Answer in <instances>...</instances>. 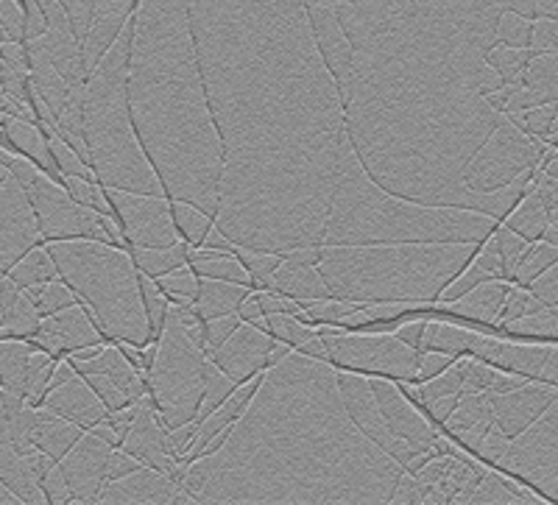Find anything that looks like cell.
Wrapping results in <instances>:
<instances>
[{
	"label": "cell",
	"instance_id": "6da1fadb",
	"mask_svg": "<svg viewBox=\"0 0 558 505\" xmlns=\"http://www.w3.org/2000/svg\"><path fill=\"white\" fill-rule=\"evenodd\" d=\"M402 474L347 417L336 366L291 352L182 489L196 503H393Z\"/></svg>",
	"mask_w": 558,
	"mask_h": 505
},
{
	"label": "cell",
	"instance_id": "7a4b0ae2",
	"mask_svg": "<svg viewBox=\"0 0 558 505\" xmlns=\"http://www.w3.org/2000/svg\"><path fill=\"white\" fill-rule=\"evenodd\" d=\"M500 221L466 209L416 207L377 188L355 152L343 163L332 196L322 247H397V243H450L472 247L495 235Z\"/></svg>",
	"mask_w": 558,
	"mask_h": 505
},
{
	"label": "cell",
	"instance_id": "3957f363",
	"mask_svg": "<svg viewBox=\"0 0 558 505\" xmlns=\"http://www.w3.org/2000/svg\"><path fill=\"white\" fill-rule=\"evenodd\" d=\"M483 243H397V247H322L324 282L343 302L436 304L447 285L477 257Z\"/></svg>",
	"mask_w": 558,
	"mask_h": 505
},
{
	"label": "cell",
	"instance_id": "277c9868",
	"mask_svg": "<svg viewBox=\"0 0 558 505\" xmlns=\"http://www.w3.org/2000/svg\"><path fill=\"white\" fill-rule=\"evenodd\" d=\"M59 279L78 297L84 316L101 335L104 347H148L146 316L137 293V272L121 249L98 240L48 243Z\"/></svg>",
	"mask_w": 558,
	"mask_h": 505
},
{
	"label": "cell",
	"instance_id": "5b68a950",
	"mask_svg": "<svg viewBox=\"0 0 558 505\" xmlns=\"http://www.w3.org/2000/svg\"><path fill=\"white\" fill-rule=\"evenodd\" d=\"M204 352L196 349L182 324L168 313L166 333L159 338L157 363L146 383V402L166 430L193 422L202 411Z\"/></svg>",
	"mask_w": 558,
	"mask_h": 505
},
{
	"label": "cell",
	"instance_id": "8992f818",
	"mask_svg": "<svg viewBox=\"0 0 558 505\" xmlns=\"http://www.w3.org/2000/svg\"><path fill=\"white\" fill-rule=\"evenodd\" d=\"M547 143L545 140L527 137L525 132L502 118L500 127L492 132V137L483 143L481 152L475 154L466 171H463L461 184L472 196H488L497 193L506 184L514 182L525 171L539 165V157L545 154Z\"/></svg>",
	"mask_w": 558,
	"mask_h": 505
},
{
	"label": "cell",
	"instance_id": "52a82bcc",
	"mask_svg": "<svg viewBox=\"0 0 558 505\" xmlns=\"http://www.w3.org/2000/svg\"><path fill=\"white\" fill-rule=\"evenodd\" d=\"M327 344L330 363L341 372H355L363 377H386L413 383L418 369V358L413 349L397 341L393 335L368 333H341L336 327H316Z\"/></svg>",
	"mask_w": 558,
	"mask_h": 505
},
{
	"label": "cell",
	"instance_id": "ba28073f",
	"mask_svg": "<svg viewBox=\"0 0 558 505\" xmlns=\"http://www.w3.org/2000/svg\"><path fill=\"white\" fill-rule=\"evenodd\" d=\"M492 469L520 480L545 503H558V399L522 436L508 442Z\"/></svg>",
	"mask_w": 558,
	"mask_h": 505
},
{
	"label": "cell",
	"instance_id": "9c48e42d",
	"mask_svg": "<svg viewBox=\"0 0 558 505\" xmlns=\"http://www.w3.org/2000/svg\"><path fill=\"white\" fill-rule=\"evenodd\" d=\"M109 453H112V447L87 430L76 442V447L57 464L73 503H98V494L107 486Z\"/></svg>",
	"mask_w": 558,
	"mask_h": 505
},
{
	"label": "cell",
	"instance_id": "30bf717a",
	"mask_svg": "<svg viewBox=\"0 0 558 505\" xmlns=\"http://www.w3.org/2000/svg\"><path fill=\"white\" fill-rule=\"evenodd\" d=\"M368 392L375 397L377 411H380L383 422H386L388 433L400 442L411 444L416 449H430L436 444V438L441 436L430 422H427L422 413L402 397L397 380L386 377H366Z\"/></svg>",
	"mask_w": 558,
	"mask_h": 505
},
{
	"label": "cell",
	"instance_id": "8fae6325",
	"mask_svg": "<svg viewBox=\"0 0 558 505\" xmlns=\"http://www.w3.org/2000/svg\"><path fill=\"white\" fill-rule=\"evenodd\" d=\"M558 399V388L542 386V383H525L508 394H488L495 430L506 442H514L522 436L542 413Z\"/></svg>",
	"mask_w": 558,
	"mask_h": 505
},
{
	"label": "cell",
	"instance_id": "7c38bea8",
	"mask_svg": "<svg viewBox=\"0 0 558 505\" xmlns=\"http://www.w3.org/2000/svg\"><path fill=\"white\" fill-rule=\"evenodd\" d=\"M279 341H274L271 335H266L263 329L252 327V324H241L238 333L229 338L223 347H218L216 352L209 354V360L227 374L235 386H243L252 377H257L260 372H268L266 358Z\"/></svg>",
	"mask_w": 558,
	"mask_h": 505
},
{
	"label": "cell",
	"instance_id": "4fadbf2b",
	"mask_svg": "<svg viewBox=\"0 0 558 505\" xmlns=\"http://www.w3.org/2000/svg\"><path fill=\"white\" fill-rule=\"evenodd\" d=\"M98 503H196L168 474L143 467L123 480H112L98 494Z\"/></svg>",
	"mask_w": 558,
	"mask_h": 505
},
{
	"label": "cell",
	"instance_id": "5bb4252c",
	"mask_svg": "<svg viewBox=\"0 0 558 505\" xmlns=\"http://www.w3.org/2000/svg\"><path fill=\"white\" fill-rule=\"evenodd\" d=\"M166 436H168V430L159 424L154 408L143 399V402L137 405V417H134L132 430H129V438L123 442L121 449L132 455V458H137L143 467L168 474L173 467H177V461H173L171 453H168Z\"/></svg>",
	"mask_w": 558,
	"mask_h": 505
},
{
	"label": "cell",
	"instance_id": "9a60e30c",
	"mask_svg": "<svg viewBox=\"0 0 558 505\" xmlns=\"http://www.w3.org/2000/svg\"><path fill=\"white\" fill-rule=\"evenodd\" d=\"M43 408H48V411H53L57 417L68 419V422L78 424V428L84 430H93L98 428V424L107 422V408L101 405V399L93 394V388L84 383V377H73L68 380L64 386L53 388L51 394H48V399H45Z\"/></svg>",
	"mask_w": 558,
	"mask_h": 505
},
{
	"label": "cell",
	"instance_id": "2e32d148",
	"mask_svg": "<svg viewBox=\"0 0 558 505\" xmlns=\"http://www.w3.org/2000/svg\"><path fill=\"white\" fill-rule=\"evenodd\" d=\"M266 291L279 293V297L296 299L302 302H324V299H336L332 291L324 282L318 266H299V263H291V260L282 257V266L274 272L271 282H268Z\"/></svg>",
	"mask_w": 558,
	"mask_h": 505
},
{
	"label": "cell",
	"instance_id": "e0dca14e",
	"mask_svg": "<svg viewBox=\"0 0 558 505\" xmlns=\"http://www.w3.org/2000/svg\"><path fill=\"white\" fill-rule=\"evenodd\" d=\"M87 430L78 428V424L68 422V419L57 417L48 408H37V422L32 430V444L34 449L45 453L53 464H59L70 449L76 447L78 438L84 436Z\"/></svg>",
	"mask_w": 558,
	"mask_h": 505
},
{
	"label": "cell",
	"instance_id": "ac0fdd59",
	"mask_svg": "<svg viewBox=\"0 0 558 505\" xmlns=\"http://www.w3.org/2000/svg\"><path fill=\"white\" fill-rule=\"evenodd\" d=\"M248 293H252V288H243V285L198 277L196 310L207 318V322L223 316H238V310H241L243 299H246Z\"/></svg>",
	"mask_w": 558,
	"mask_h": 505
},
{
	"label": "cell",
	"instance_id": "d6986e66",
	"mask_svg": "<svg viewBox=\"0 0 558 505\" xmlns=\"http://www.w3.org/2000/svg\"><path fill=\"white\" fill-rule=\"evenodd\" d=\"M129 260H132L134 272L146 274V277L159 279L166 277V274L177 272V268L191 266V247L179 240L177 247L171 249H129Z\"/></svg>",
	"mask_w": 558,
	"mask_h": 505
},
{
	"label": "cell",
	"instance_id": "ffe728a7",
	"mask_svg": "<svg viewBox=\"0 0 558 505\" xmlns=\"http://www.w3.org/2000/svg\"><path fill=\"white\" fill-rule=\"evenodd\" d=\"M477 329L458 327L450 322H427L425 329V344H422V354L438 352V354H452V358H470L472 354V338Z\"/></svg>",
	"mask_w": 558,
	"mask_h": 505
},
{
	"label": "cell",
	"instance_id": "44dd1931",
	"mask_svg": "<svg viewBox=\"0 0 558 505\" xmlns=\"http://www.w3.org/2000/svg\"><path fill=\"white\" fill-rule=\"evenodd\" d=\"M547 224L550 221H547V213L545 207H542L539 199H536V193H527V196L502 218V227L511 229V232L520 235V238H525L527 243L542 240Z\"/></svg>",
	"mask_w": 558,
	"mask_h": 505
},
{
	"label": "cell",
	"instance_id": "7402d4cb",
	"mask_svg": "<svg viewBox=\"0 0 558 505\" xmlns=\"http://www.w3.org/2000/svg\"><path fill=\"white\" fill-rule=\"evenodd\" d=\"M168 209H171L173 227H177V235L182 243H187L191 249H202V243L207 240V235L216 229V221L204 215L202 209L191 207L184 202H168Z\"/></svg>",
	"mask_w": 558,
	"mask_h": 505
},
{
	"label": "cell",
	"instance_id": "603a6c76",
	"mask_svg": "<svg viewBox=\"0 0 558 505\" xmlns=\"http://www.w3.org/2000/svg\"><path fill=\"white\" fill-rule=\"evenodd\" d=\"M536 57H539L536 48H492L486 53V64L495 70L502 87H511V84H522L527 64Z\"/></svg>",
	"mask_w": 558,
	"mask_h": 505
},
{
	"label": "cell",
	"instance_id": "cb8c5ba5",
	"mask_svg": "<svg viewBox=\"0 0 558 505\" xmlns=\"http://www.w3.org/2000/svg\"><path fill=\"white\" fill-rule=\"evenodd\" d=\"M7 279H12V285L17 288V291H26V288H32V285L59 279V272L57 266H53L51 254H48V247H39L20 260L17 266L7 274Z\"/></svg>",
	"mask_w": 558,
	"mask_h": 505
},
{
	"label": "cell",
	"instance_id": "d4e9b609",
	"mask_svg": "<svg viewBox=\"0 0 558 505\" xmlns=\"http://www.w3.org/2000/svg\"><path fill=\"white\" fill-rule=\"evenodd\" d=\"M531 93L542 98V104L558 101V53H539L525 70L522 79Z\"/></svg>",
	"mask_w": 558,
	"mask_h": 505
},
{
	"label": "cell",
	"instance_id": "484cf974",
	"mask_svg": "<svg viewBox=\"0 0 558 505\" xmlns=\"http://www.w3.org/2000/svg\"><path fill=\"white\" fill-rule=\"evenodd\" d=\"M486 417H492V405H488L486 392H472L463 394L458 408L452 411V417L447 419V424L441 428V436L452 438L456 433H463V430L475 428L477 422H483Z\"/></svg>",
	"mask_w": 558,
	"mask_h": 505
},
{
	"label": "cell",
	"instance_id": "4316f807",
	"mask_svg": "<svg viewBox=\"0 0 558 505\" xmlns=\"http://www.w3.org/2000/svg\"><path fill=\"white\" fill-rule=\"evenodd\" d=\"M556 118H558V101L542 104V107L525 109V112L506 115V120H511L520 132H525L527 137L545 140V143L550 140L553 127H556Z\"/></svg>",
	"mask_w": 558,
	"mask_h": 505
},
{
	"label": "cell",
	"instance_id": "83f0119b",
	"mask_svg": "<svg viewBox=\"0 0 558 505\" xmlns=\"http://www.w3.org/2000/svg\"><path fill=\"white\" fill-rule=\"evenodd\" d=\"M157 288L166 293V299L171 304H196L198 297V277L193 274L191 266L177 268V272L166 274V277L154 279Z\"/></svg>",
	"mask_w": 558,
	"mask_h": 505
},
{
	"label": "cell",
	"instance_id": "f1b7e54d",
	"mask_svg": "<svg viewBox=\"0 0 558 505\" xmlns=\"http://www.w3.org/2000/svg\"><path fill=\"white\" fill-rule=\"evenodd\" d=\"M32 304L39 316L48 318V316H57V313H62V310L68 308H76L78 297L70 291L68 282H62V279H51V282H45L43 293H39Z\"/></svg>",
	"mask_w": 558,
	"mask_h": 505
},
{
	"label": "cell",
	"instance_id": "f546056e",
	"mask_svg": "<svg viewBox=\"0 0 558 505\" xmlns=\"http://www.w3.org/2000/svg\"><path fill=\"white\" fill-rule=\"evenodd\" d=\"M456 360H461V358H452V354H438V352H425L422 358H418V369H416V374H413L411 386H422V383H427V380L438 377V374L447 372V369H450Z\"/></svg>",
	"mask_w": 558,
	"mask_h": 505
},
{
	"label": "cell",
	"instance_id": "4dcf8cb0",
	"mask_svg": "<svg viewBox=\"0 0 558 505\" xmlns=\"http://www.w3.org/2000/svg\"><path fill=\"white\" fill-rule=\"evenodd\" d=\"M241 316H223V318H213L207 327V358L213 352H216L218 347H223V344L232 338V335L238 333V327H241Z\"/></svg>",
	"mask_w": 558,
	"mask_h": 505
},
{
	"label": "cell",
	"instance_id": "1f68e13d",
	"mask_svg": "<svg viewBox=\"0 0 558 505\" xmlns=\"http://www.w3.org/2000/svg\"><path fill=\"white\" fill-rule=\"evenodd\" d=\"M533 48L539 53H558L556 20H536V23H533Z\"/></svg>",
	"mask_w": 558,
	"mask_h": 505
},
{
	"label": "cell",
	"instance_id": "d6a6232c",
	"mask_svg": "<svg viewBox=\"0 0 558 505\" xmlns=\"http://www.w3.org/2000/svg\"><path fill=\"white\" fill-rule=\"evenodd\" d=\"M527 291L539 299L545 308H558V263L545 274V277L536 279Z\"/></svg>",
	"mask_w": 558,
	"mask_h": 505
},
{
	"label": "cell",
	"instance_id": "836d02e7",
	"mask_svg": "<svg viewBox=\"0 0 558 505\" xmlns=\"http://www.w3.org/2000/svg\"><path fill=\"white\" fill-rule=\"evenodd\" d=\"M137 469H143V464H140L137 458H132V455L123 453V449H112L107 461V483L129 478V474L137 472Z\"/></svg>",
	"mask_w": 558,
	"mask_h": 505
},
{
	"label": "cell",
	"instance_id": "e575fe53",
	"mask_svg": "<svg viewBox=\"0 0 558 505\" xmlns=\"http://www.w3.org/2000/svg\"><path fill=\"white\" fill-rule=\"evenodd\" d=\"M425 329H427V318H413V322H405L402 327H397L393 338L405 344V347L413 349L416 354H422V344H425Z\"/></svg>",
	"mask_w": 558,
	"mask_h": 505
},
{
	"label": "cell",
	"instance_id": "d590c367",
	"mask_svg": "<svg viewBox=\"0 0 558 505\" xmlns=\"http://www.w3.org/2000/svg\"><path fill=\"white\" fill-rule=\"evenodd\" d=\"M542 173H547V177L558 179V154H556V159H553V163L547 165V168H545V171H542Z\"/></svg>",
	"mask_w": 558,
	"mask_h": 505
},
{
	"label": "cell",
	"instance_id": "8d00e7d4",
	"mask_svg": "<svg viewBox=\"0 0 558 505\" xmlns=\"http://www.w3.org/2000/svg\"><path fill=\"white\" fill-rule=\"evenodd\" d=\"M547 143H550V146H553V148H556V152H558V134H553V137H550V140H547Z\"/></svg>",
	"mask_w": 558,
	"mask_h": 505
}]
</instances>
